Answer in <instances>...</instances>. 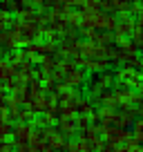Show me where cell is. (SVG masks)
<instances>
[{
	"mask_svg": "<svg viewBox=\"0 0 143 152\" xmlns=\"http://www.w3.org/2000/svg\"><path fill=\"white\" fill-rule=\"evenodd\" d=\"M132 134H134V141L141 145V143H143V119H136V121H134V130H132Z\"/></svg>",
	"mask_w": 143,
	"mask_h": 152,
	"instance_id": "5bb4252c",
	"label": "cell"
},
{
	"mask_svg": "<svg viewBox=\"0 0 143 152\" xmlns=\"http://www.w3.org/2000/svg\"><path fill=\"white\" fill-rule=\"evenodd\" d=\"M134 31H136V20H134L132 16H128V14H121L119 16V25H116V29H114L116 45L123 43V40H128V38H132Z\"/></svg>",
	"mask_w": 143,
	"mask_h": 152,
	"instance_id": "6da1fadb",
	"label": "cell"
},
{
	"mask_svg": "<svg viewBox=\"0 0 143 152\" xmlns=\"http://www.w3.org/2000/svg\"><path fill=\"white\" fill-rule=\"evenodd\" d=\"M56 67H58V63L54 61V56H43L40 58V72H43V74L52 76L54 72H56Z\"/></svg>",
	"mask_w": 143,
	"mask_h": 152,
	"instance_id": "8fae6325",
	"label": "cell"
},
{
	"mask_svg": "<svg viewBox=\"0 0 143 152\" xmlns=\"http://www.w3.org/2000/svg\"><path fill=\"white\" fill-rule=\"evenodd\" d=\"M136 25H139V27H143V11L139 14V20H136Z\"/></svg>",
	"mask_w": 143,
	"mask_h": 152,
	"instance_id": "d6986e66",
	"label": "cell"
},
{
	"mask_svg": "<svg viewBox=\"0 0 143 152\" xmlns=\"http://www.w3.org/2000/svg\"><path fill=\"white\" fill-rule=\"evenodd\" d=\"M16 76H18V69H16L7 58H2V61H0V81L7 85V83H14L16 81Z\"/></svg>",
	"mask_w": 143,
	"mask_h": 152,
	"instance_id": "8992f818",
	"label": "cell"
},
{
	"mask_svg": "<svg viewBox=\"0 0 143 152\" xmlns=\"http://www.w3.org/2000/svg\"><path fill=\"white\" fill-rule=\"evenodd\" d=\"M81 101H83V96H81V92H78V90H65L63 94H58V105H61V107H67V105L78 107Z\"/></svg>",
	"mask_w": 143,
	"mask_h": 152,
	"instance_id": "277c9868",
	"label": "cell"
},
{
	"mask_svg": "<svg viewBox=\"0 0 143 152\" xmlns=\"http://www.w3.org/2000/svg\"><path fill=\"white\" fill-rule=\"evenodd\" d=\"M98 101L101 105H103V107H107V110H116L119 107V101H116V94H114V90H103L98 94Z\"/></svg>",
	"mask_w": 143,
	"mask_h": 152,
	"instance_id": "9c48e42d",
	"label": "cell"
},
{
	"mask_svg": "<svg viewBox=\"0 0 143 152\" xmlns=\"http://www.w3.org/2000/svg\"><path fill=\"white\" fill-rule=\"evenodd\" d=\"M58 130H61L65 137H69V134H74L78 130V123H76V119H61L58 121Z\"/></svg>",
	"mask_w": 143,
	"mask_h": 152,
	"instance_id": "30bf717a",
	"label": "cell"
},
{
	"mask_svg": "<svg viewBox=\"0 0 143 152\" xmlns=\"http://www.w3.org/2000/svg\"><path fill=\"white\" fill-rule=\"evenodd\" d=\"M27 90H29V94H31V99H36V96H43L45 85H40L38 81H31V83L27 85Z\"/></svg>",
	"mask_w": 143,
	"mask_h": 152,
	"instance_id": "9a60e30c",
	"label": "cell"
},
{
	"mask_svg": "<svg viewBox=\"0 0 143 152\" xmlns=\"http://www.w3.org/2000/svg\"><path fill=\"white\" fill-rule=\"evenodd\" d=\"M101 128H103V125H101ZM103 139L107 143H112V145H125V143H130L134 139V134L130 132V130H121V128H103Z\"/></svg>",
	"mask_w": 143,
	"mask_h": 152,
	"instance_id": "7a4b0ae2",
	"label": "cell"
},
{
	"mask_svg": "<svg viewBox=\"0 0 143 152\" xmlns=\"http://www.w3.org/2000/svg\"><path fill=\"white\" fill-rule=\"evenodd\" d=\"M0 152H14V143L11 141H0Z\"/></svg>",
	"mask_w": 143,
	"mask_h": 152,
	"instance_id": "ac0fdd59",
	"label": "cell"
},
{
	"mask_svg": "<svg viewBox=\"0 0 143 152\" xmlns=\"http://www.w3.org/2000/svg\"><path fill=\"white\" fill-rule=\"evenodd\" d=\"M136 112H139V116H141V119H143V103H141V105H139V107H136Z\"/></svg>",
	"mask_w": 143,
	"mask_h": 152,
	"instance_id": "ffe728a7",
	"label": "cell"
},
{
	"mask_svg": "<svg viewBox=\"0 0 143 152\" xmlns=\"http://www.w3.org/2000/svg\"><path fill=\"white\" fill-rule=\"evenodd\" d=\"M141 69H143V58H141Z\"/></svg>",
	"mask_w": 143,
	"mask_h": 152,
	"instance_id": "603a6c76",
	"label": "cell"
},
{
	"mask_svg": "<svg viewBox=\"0 0 143 152\" xmlns=\"http://www.w3.org/2000/svg\"><path fill=\"white\" fill-rule=\"evenodd\" d=\"M114 81H116V78H114V74H112V72H103V74H98V78H96V83H98L101 90H107Z\"/></svg>",
	"mask_w": 143,
	"mask_h": 152,
	"instance_id": "7c38bea8",
	"label": "cell"
},
{
	"mask_svg": "<svg viewBox=\"0 0 143 152\" xmlns=\"http://www.w3.org/2000/svg\"><path fill=\"white\" fill-rule=\"evenodd\" d=\"M47 152H56V150H52V148H49V150H47Z\"/></svg>",
	"mask_w": 143,
	"mask_h": 152,
	"instance_id": "7402d4cb",
	"label": "cell"
},
{
	"mask_svg": "<svg viewBox=\"0 0 143 152\" xmlns=\"http://www.w3.org/2000/svg\"><path fill=\"white\" fill-rule=\"evenodd\" d=\"M14 134V128L11 123H0V141H7V137Z\"/></svg>",
	"mask_w": 143,
	"mask_h": 152,
	"instance_id": "e0dca14e",
	"label": "cell"
},
{
	"mask_svg": "<svg viewBox=\"0 0 143 152\" xmlns=\"http://www.w3.org/2000/svg\"><path fill=\"white\" fill-rule=\"evenodd\" d=\"M78 114H81V116H92V114H94V103H92V99H83L81 103H78Z\"/></svg>",
	"mask_w": 143,
	"mask_h": 152,
	"instance_id": "4fadbf2b",
	"label": "cell"
},
{
	"mask_svg": "<svg viewBox=\"0 0 143 152\" xmlns=\"http://www.w3.org/2000/svg\"><path fill=\"white\" fill-rule=\"evenodd\" d=\"M85 83V69H74V72H69L67 74V78H65V87L67 90H78V87Z\"/></svg>",
	"mask_w": 143,
	"mask_h": 152,
	"instance_id": "52a82bcc",
	"label": "cell"
},
{
	"mask_svg": "<svg viewBox=\"0 0 143 152\" xmlns=\"http://www.w3.org/2000/svg\"><path fill=\"white\" fill-rule=\"evenodd\" d=\"M0 45L5 49H9V52H16V47H20L23 40H20L11 29H2V31H0Z\"/></svg>",
	"mask_w": 143,
	"mask_h": 152,
	"instance_id": "5b68a950",
	"label": "cell"
},
{
	"mask_svg": "<svg viewBox=\"0 0 143 152\" xmlns=\"http://www.w3.org/2000/svg\"><path fill=\"white\" fill-rule=\"evenodd\" d=\"M2 52H5V47H2V45H0V61H2Z\"/></svg>",
	"mask_w": 143,
	"mask_h": 152,
	"instance_id": "44dd1931",
	"label": "cell"
},
{
	"mask_svg": "<svg viewBox=\"0 0 143 152\" xmlns=\"http://www.w3.org/2000/svg\"><path fill=\"white\" fill-rule=\"evenodd\" d=\"M34 123H16L14 125V141H18V143H25V145H29V139L34 137Z\"/></svg>",
	"mask_w": 143,
	"mask_h": 152,
	"instance_id": "3957f363",
	"label": "cell"
},
{
	"mask_svg": "<svg viewBox=\"0 0 143 152\" xmlns=\"http://www.w3.org/2000/svg\"><path fill=\"white\" fill-rule=\"evenodd\" d=\"M76 123H78V130L85 132L87 128H92V116H81V114H78V116H76Z\"/></svg>",
	"mask_w": 143,
	"mask_h": 152,
	"instance_id": "2e32d148",
	"label": "cell"
},
{
	"mask_svg": "<svg viewBox=\"0 0 143 152\" xmlns=\"http://www.w3.org/2000/svg\"><path fill=\"white\" fill-rule=\"evenodd\" d=\"M83 67H85V72L103 74V72H107V67H110V58H96V61H87V58H85Z\"/></svg>",
	"mask_w": 143,
	"mask_h": 152,
	"instance_id": "ba28073f",
	"label": "cell"
}]
</instances>
